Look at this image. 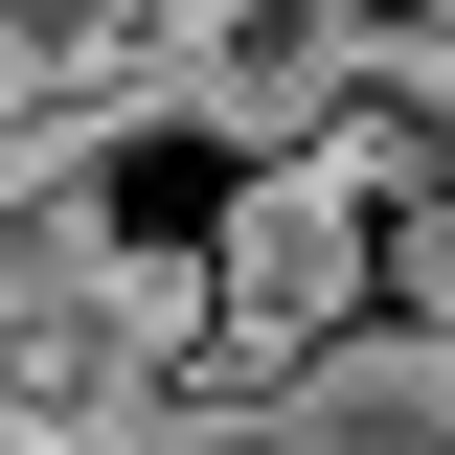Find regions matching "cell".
Wrapping results in <instances>:
<instances>
[{"label":"cell","instance_id":"1","mask_svg":"<svg viewBox=\"0 0 455 455\" xmlns=\"http://www.w3.org/2000/svg\"><path fill=\"white\" fill-rule=\"evenodd\" d=\"M341 68H455V0H319Z\"/></svg>","mask_w":455,"mask_h":455},{"label":"cell","instance_id":"2","mask_svg":"<svg viewBox=\"0 0 455 455\" xmlns=\"http://www.w3.org/2000/svg\"><path fill=\"white\" fill-rule=\"evenodd\" d=\"M160 455H296V433H274V410H251V433H160Z\"/></svg>","mask_w":455,"mask_h":455},{"label":"cell","instance_id":"3","mask_svg":"<svg viewBox=\"0 0 455 455\" xmlns=\"http://www.w3.org/2000/svg\"><path fill=\"white\" fill-rule=\"evenodd\" d=\"M433 319H455V251H433Z\"/></svg>","mask_w":455,"mask_h":455}]
</instances>
